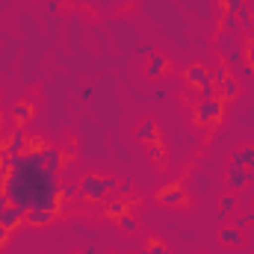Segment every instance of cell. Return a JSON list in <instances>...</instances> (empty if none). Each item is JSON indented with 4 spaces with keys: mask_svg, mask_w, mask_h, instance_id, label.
<instances>
[{
    "mask_svg": "<svg viewBox=\"0 0 254 254\" xmlns=\"http://www.w3.org/2000/svg\"><path fill=\"white\" fill-rule=\"evenodd\" d=\"M6 145V127H3V122H0V148Z\"/></svg>",
    "mask_w": 254,
    "mask_h": 254,
    "instance_id": "obj_32",
    "label": "cell"
},
{
    "mask_svg": "<svg viewBox=\"0 0 254 254\" xmlns=\"http://www.w3.org/2000/svg\"><path fill=\"white\" fill-rule=\"evenodd\" d=\"M145 254H172L169 252V246H163L160 240H154V237H148L145 240V249H142Z\"/></svg>",
    "mask_w": 254,
    "mask_h": 254,
    "instance_id": "obj_18",
    "label": "cell"
},
{
    "mask_svg": "<svg viewBox=\"0 0 254 254\" xmlns=\"http://www.w3.org/2000/svg\"><path fill=\"white\" fill-rule=\"evenodd\" d=\"M249 172L252 169H243V166L231 163V169H228V190H234V192L246 190V184H252V175Z\"/></svg>",
    "mask_w": 254,
    "mask_h": 254,
    "instance_id": "obj_6",
    "label": "cell"
},
{
    "mask_svg": "<svg viewBox=\"0 0 254 254\" xmlns=\"http://www.w3.org/2000/svg\"><path fill=\"white\" fill-rule=\"evenodd\" d=\"M237 21H240V27H246V30H252V27H254V18H252V12H249L246 6L237 12Z\"/></svg>",
    "mask_w": 254,
    "mask_h": 254,
    "instance_id": "obj_22",
    "label": "cell"
},
{
    "mask_svg": "<svg viewBox=\"0 0 254 254\" xmlns=\"http://www.w3.org/2000/svg\"><path fill=\"white\" fill-rule=\"evenodd\" d=\"M246 225H254V213H246V216H240V219L234 222V228H240V231H243Z\"/></svg>",
    "mask_w": 254,
    "mask_h": 254,
    "instance_id": "obj_27",
    "label": "cell"
},
{
    "mask_svg": "<svg viewBox=\"0 0 254 254\" xmlns=\"http://www.w3.org/2000/svg\"><path fill=\"white\" fill-rule=\"evenodd\" d=\"M225 116V101L222 98H207L195 107V122L198 125H213Z\"/></svg>",
    "mask_w": 254,
    "mask_h": 254,
    "instance_id": "obj_4",
    "label": "cell"
},
{
    "mask_svg": "<svg viewBox=\"0 0 254 254\" xmlns=\"http://www.w3.org/2000/svg\"><path fill=\"white\" fill-rule=\"evenodd\" d=\"M228 74H231V71H228V65H219V68H216V71H213V83H216V86H219V83H222V80H225V77H228Z\"/></svg>",
    "mask_w": 254,
    "mask_h": 254,
    "instance_id": "obj_25",
    "label": "cell"
},
{
    "mask_svg": "<svg viewBox=\"0 0 254 254\" xmlns=\"http://www.w3.org/2000/svg\"><path fill=\"white\" fill-rule=\"evenodd\" d=\"M6 204H9V198H6V192H3V187H0V210H3Z\"/></svg>",
    "mask_w": 254,
    "mask_h": 254,
    "instance_id": "obj_33",
    "label": "cell"
},
{
    "mask_svg": "<svg viewBox=\"0 0 254 254\" xmlns=\"http://www.w3.org/2000/svg\"><path fill=\"white\" fill-rule=\"evenodd\" d=\"M136 139H139V142H157V139H160L157 122H154V119H145L142 125L136 127Z\"/></svg>",
    "mask_w": 254,
    "mask_h": 254,
    "instance_id": "obj_12",
    "label": "cell"
},
{
    "mask_svg": "<svg viewBox=\"0 0 254 254\" xmlns=\"http://www.w3.org/2000/svg\"><path fill=\"white\" fill-rule=\"evenodd\" d=\"M27 151H39V154H42V151H45V142H42L39 136H33V139H27Z\"/></svg>",
    "mask_w": 254,
    "mask_h": 254,
    "instance_id": "obj_26",
    "label": "cell"
},
{
    "mask_svg": "<svg viewBox=\"0 0 254 254\" xmlns=\"http://www.w3.org/2000/svg\"><path fill=\"white\" fill-rule=\"evenodd\" d=\"M12 157H18V154H24L27 151V136H24V130L21 127H15L9 136H6V145H3Z\"/></svg>",
    "mask_w": 254,
    "mask_h": 254,
    "instance_id": "obj_9",
    "label": "cell"
},
{
    "mask_svg": "<svg viewBox=\"0 0 254 254\" xmlns=\"http://www.w3.org/2000/svg\"><path fill=\"white\" fill-rule=\"evenodd\" d=\"M42 163H45V169H51V172H63L65 166V151L60 148H54V145H45V151H42Z\"/></svg>",
    "mask_w": 254,
    "mask_h": 254,
    "instance_id": "obj_7",
    "label": "cell"
},
{
    "mask_svg": "<svg viewBox=\"0 0 254 254\" xmlns=\"http://www.w3.org/2000/svg\"><path fill=\"white\" fill-rule=\"evenodd\" d=\"M77 192H80V187H77V184H63V187H60V198H63V201H71Z\"/></svg>",
    "mask_w": 254,
    "mask_h": 254,
    "instance_id": "obj_23",
    "label": "cell"
},
{
    "mask_svg": "<svg viewBox=\"0 0 254 254\" xmlns=\"http://www.w3.org/2000/svg\"><path fill=\"white\" fill-rule=\"evenodd\" d=\"M187 80H190L192 86L201 92V101L216 98V83H213V74H210L204 65H190V68H187Z\"/></svg>",
    "mask_w": 254,
    "mask_h": 254,
    "instance_id": "obj_3",
    "label": "cell"
},
{
    "mask_svg": "<svg viewBox=\"0 0 254 254\" xmlns=\"http://www.w3.org/2000/svg\"><path fill=\"white\" fill-rule=\"evenodd\" d=\"M219 243H225V246H243L246 243V237H243V231L240 228H219Z\"/></svg>",
    "mask_w": 254,
    "mask_h": 254,
    "instance_id": "obj_13",
    "label": "cell"
},
{
    "mask_svg": "<svg viewBox=\"0 0 254 254\" xmlns=\"http://www.w3.org/2000/svg\"><path fill=\"white\" fill-rule=\"evenodd\" d=\"M6 240H9V231H6V228L0 225V246H6Z\"/></svg>",
    "mask_w": 254,
    "mask_h": 254,
    "instance_id": "obj_31",
    "label": "cell"
},
{
    "mask_svg": "<svg viewBox=\"0 0 254 254\" xmlns=\"http://www.w3.org/2000/svg\"><path fill=\"white\" fill-rule=\"evenodd\" d=\"M113 187H119L116 184V178H101V175H86L83 181H80V198H86V201H104L107 198V192L113 190Z\"/></svg>",
    "mask_w": 254,
    "mask_h": 254,
    "instance_id": "obj_2",
    "label": "cell"
},
{
    "mask_svg": "<svg viewBox=\"0 0 254 254\" xmlns=\"http://www.w3.org/2000/svg\"><path fill=\"white\" fill-rule=\"evenodd\" d=\"M24 219H27V213H24L21 207H15V204H6V207H3V213H0V225H3L9 234H12L15 228H21V225H24Z\"/></svg>",
    "mask_w": 254,
    "mask_h": 254,
    "instance_id": "obj_5",
    "label": "cell"
},
{
    "mask_svg": "<svg viewBox=\"0 0 254 254\" xmlns=\"http://www.w3.org/2000/svg\"><path fill=\"white\" fill-rule=\"evenodd\" d=\"M240 30V21H237V15H225V33H237Z\"/></svg>",
    "mask_w": 254,
    "mask_h": 254,
    "instance_id": "obj_24",
    "label": "cell"
},
{
    "mask_svg": "<svg viewBox=\"0 0 254 254\" xmlns=\"http://www.w3.org/2000/svg\"><path fill=\"white\" fill-rule=\"evenodd\" d=\"M166 71V57L163 54H151V60H148V65H145V77H160Z\"/></svg>",
    "mask_w": 254,
    "mask_h": 254,
    "instance_id": "obj_15",
    "label": "cell"
},
{
    "mask_svg": "<svg viewBox=\"0 0 254 254\" xmlns=\"http://www.w3.org/2000/svg\"><path fill=\"white\" fill-rule=\"evenodd\" d=\"M252 18H254V15H252Z\"/></svg>",
    "mask_w": 254,
    "mask_h": 254,
    "instance_id": "obj_35",
    "label": "cell"
},
{
    "mask_svg": "<svg viewBox=\"0 0 254 254\" xmlns=\"http://www.w3.org/2000/svg\"><path fill=\"white\" fill-rule=\"evenodd\" d=\"M222 3V9H225V15H237L243 6H246V0H219Z\"/></svg>",
    "mask_w": 254,
    "mask_h": 254,
    "instance_id": "obj_21",
    "label": "cell"
},
{
    "mask_svg": "<svg viewBox=\"0 0 254 254\" xmlns=\"http://www.w3.org/2000/svg\"><path fill=\"white\" fill-rule=\"evenodd\" d=\"M216 89H219V98H222L225 104H228V101H234V98L240 95V83H237V77H234V74H228Z\"/></svg>",
    "mask_w": 254,
    "mask_h": 254,
    "instance_id": "obj_11",
    "label": "cell"
},
{
    "mask_svg": "<svg viewBox=\"0 0 254 254\" xmlns=\"http://www.w3.org/2000/svg\"><path fill=\"white\" fill-rule=\"evenodd\" d=\"M54 219H57V213H54V210H27V219H24V225L45 228V225H51Z\"/></svg>",
    "mask_w": 254,
    "mask_h": 254,
    "instance_id": "obj_10",
    "label": "cell"
},
{
    "mask_svg": "<svg viewBox=\"0 0 254 254\" xmlns=\"http://www.w3.org/2000/svg\"><path fill=\"white\" fill-rule=\"evenodd\" d=\"M246 63L254 68V39H249V42H246Z\"/></svg>",
    "mask_w": 254,
    "mask_h": 254,
    "instance_id": "obj_28",
    "label": "cell"
},
{
    "mask_svg": "<svg viewBox=\"0 0 254 254\" xmlns=\"http://www.w3.org/2000/svg\"><path fill=\"white\" fill-rule=\"evenodd\" d=\"M231 163H237V166H243V169H254V145H243V148H237Z\"/></svg>",
    "mask_w": 254,
    "mask_h": 254,
    "instance_id": "obj_14",
    "label": "cell"
},
{
    "mask_svg": "<svg viewBox=\"0 0 254 254\" xmlns=\"http://www.w3.org/2000/svg\"><path fill=\"white\" fill-rule=\"evenodd\" d=\"M160 204H166V207H184L187 204V192H184V187H166V190H160Z\"/></svg>",
    "mask_w": 254,
    "mask_h": 254,
    "instance_id": "obj_8",
    "label": "cell"
},
{
    "mask_svg": "<svg viewBox=\"0 0 254 254\" xmlns=\"http://www.w3.org/2000/svg\"><path fill=\"white\" fill-rule=\"evenodd\" d=\"M234 207H237V195H225V198L219 201V216H228Z\"/></svg>",
    "mask_w": 254,
    "mask_h": 254,
    "instance_id": "obj_20",
    "label": "cell"
},
{
    "mask_svg": "<svg viewBox=\"0 0 254 254\" xmlns=\"http://www.w3.org/2000/svg\"><path fill=\"white\" fill-rule=\"evenodd\" d=\"M74 254H80V252H74Z\"/></svg>",
    "mask_w": 254,
    "mask_h": 254,
    "instance_id": "obj_34",
    "label": "cell"
},
{
    "mask_svg": "<svg viewBox=\"0 0 254 254\" xmlns=\"http://www.w3.org/2000/svg\"><path fill=\"white\" fill-rule=\"evenodd\" d=\"M30 116H33V104H30V101H18V104H15V119H18V125H24Z\"/></svg>",
    "mask_w": 254,
    "mask_h": 254,
    "instance_id": "obj_17",
    "label": "cell"
},
{
    "mask_svg": "<svg viewBox=\"0 0 254 254\" xmlns=\"http://www.w3.org/2000/svg\"><path fill=\"white\" fill-rule=\"evenodd\" d=\"M119 228H122L125 234H136V228H139V225H136V219H133L130 213H125V216H119Z\"/></svg>",
    "mask_w": 254,
    "mask_h": 254,
    "instance_id": "obj_19",
    "label": "cell"
},
{
    "mask_svg": "<svg viewBox=\"0 0 254 254\" xmlns=\"http://www.w3.org/2000/svg\"><path fill=\"white\" fill-rule=\"evenodd\" d=\"M225 65H228V68H234V71L240 74V71H243V65H246V60H243V51H240V48H231V51L225 54Z\"/></svg>",
    "mask_w": 254,
    "mask_h": 254,
    "instance_id": "obj_16",
    "label": "cell"
},
{
    "mask_svg": "<svg viewBox=\"0 0 254 254\" xmlns=\"http://www.w3.org/2000/svg\"><path fill=\"white\" fill-rule=\"evenodd\" d=\"M148 154H151V157H154V160H163V145H160V142H154V145H151V151H148Z\"/></svg>",
    "mask_w": 254,
    "mask_h": 254,
    "instance_id": "obj_30",
    "label": "cell"
},
{
    "mask_svg": "<svg viewBox=\"0 0 254 254\" xmlns=\"http://www.w3.org/2000/svg\"><path fill=\"white\" fill-rule=\"evenodd\" d=\"M3 192L9 204L27 210H54L60 216L63 198H60V178L57 172L45 169L39 151H24L15 157L12 169L3 172Z\"/></svg>",
    "mask_w": 254,
    "mask_h": 254,
    "instance_id": "obj_1",
    "label": "cell"
},
{
    "mask_svg": "<svg viewBox=\"0 0 254 254\" xmlns=\"http://www.w3.org/2000/svg\"><path fill=\"white\" fill-rule=\"evenodd\" d=\"M130 190H133V181L127 178V181H119V195H130Z\"/></svg>",
    "mask_w": 254,
    "mask_h": 254,
    "instance_id": "obj_29",
    "label": "cell"
}]
</instances>
